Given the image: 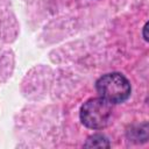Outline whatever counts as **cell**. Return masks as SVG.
Instances as JSON below:
<instances>
[{
	"label": "cell",
	"mask_w": 149,
	"mask_h": 149,
	"mask_svg": "<svg viewBox=\"0 0 149 149\" xmlns=\"http://www.w3.org/2000/svg\"><path fill=\"white\" fill-rule=\"evenodd\" d=\"M147 30H148V22L144 24V27H143V31H142V34H143V38H144L146 41H148V34H147Z\"/></svg>",
	"instance_id": "cell-4"
},
{
	"label": "cell",
	"mask_w": 149,
	"mask_h": 149,
	"mask_svg": "<svg viewBox=\"0 0 149 149\" xmlns=\"http://www.w3.org/2000/svg\"><path fill=\"white\" fill-rule=\"evenodd\" d=\"M86 148H108L109 147V142L108 140L101 135V134H94L92 136H90L86 141V143L84 144Z\"/></svg>",
	"instance_id": "cell-3"
},
{
	"label": "cell",
	"mask_w": 149,
	"mask_h": 149,
	"mask_svg": "<svg viewBox=\"0 0 149 149\" xmlns=\"http://www.w3.org/2000/svg\"><path fill=\"white\" fill-rule=\"evenodd\" d=\"M80 121L91 129H102L107 127L112 120V104L104 98L88 99L80 108Z\"/></svg>",
	"instance_id": "cell-1"
},
{
	"label": "cell",
	"mask_w": 149,
	"mask_h": 149,
	"mask_svg": "<svg viewBox=\"0 0 149 149\" xmlns=\"http://www.w3.org/2000/svg\"><path fill=\"white\" fill-rule=\"evenodd\" d=\"M97 91L101 98L111 104H120L130 95V84L128 79L118 72H112L100 77L95 84Z\"/></svg>",
	"instance_id": "cell-2"
}]
</instances>
